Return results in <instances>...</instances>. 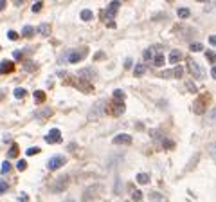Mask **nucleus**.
<instances>
[{"mask_svg":"<svg viewBox=\"0 0 216 202\" xmlns=\"http://www.w3.org/2000/svg\"><path fill=\"white\" fill-rule=\"evenodd\" d=\"M7 38H9V40H18V35H16L15 31H9V33H7Z\"/></svg>","mask_w":216,"mask_h":202,"instance_id":"obj_36","label":"nucleus"},{"mask_svg":"<svg viewBox=\"0 0 216 202\" xmlns=\"http://www.w3.org/2000/svg\"><path fill=\"white\" fill-rule=\"evenodd\" d=\"M162 144H164V148H167V150L175 148V143H173V141H169V139H164V143H162Z\"/></svg>","mask_w":216,"mask_h":202,"instance_id":"obj_29","label":"nucleus"},{"mask_svg":"<svg viewBox=\"0 0 216 202\" xmlns=\"http://www.w3.org/2000/svg\"><path fill=\"white\" fill-rule=\"evenodd\" d=\"M25 94H27L25 89H15V98H18V99L20 98H25Z\"/></svg>","mask_w":216,"mask_h":202,"instance_id":"obj_26","label":"nucleus"},{"mask_svg":"<svg viewBox=\"0 0 216 202\" xmlns=\"http://www.w3.org/2000/svg\"><path fill=\"white\" fill-rule=\"evenodd\" d=\"M113 144H132V136L128 134H119L113 137Z\"/></svg>","mask_w":216,"mask_h":202,"instance_id":"obj_6","label":"nucleus"},{"mask_svg":"<svg viewBox=\"0 0 216 202\" xmlns=\"http://www.w3.org/2000/svg\"><path fill=\"white\" fill-rule=\"evenodd\" d=\"M209 43H211V45H214V43H216V36H214V35L209 36Z\"/></svg>","mask_w":216,"mask_h":202,"instance_id":"obj_41","label":"nucleus"},{"mask_svg":"<svg viewBox=\"0 0 216 202\" xmlns=\"http://www.w3.org/2000/svg\"><path fill=\"white\" fill-rule=\"evenodd\" d=\"M15 58H16V60L24 58V52H20V51H15Z\"/></svg>","mask_w":216,"mask_h":202,"instance_id":"obj_42","label":"nucleus"},{"mask_svg":"<svg viewBox=\"0 0 216 202\" xmlns=\"http://www.w3.org/2000/svg\"><path fill=\"white\" fill-rule=\"evenodd\" d=\"M86 54H88V47H81V49H72V51H67V62H70V63H78L81 62Z\"/></svg>","mask_w":216,"mask_h":202,"instance_id":"obj_1","label":"nucleus"},{"mask_svg":"<svg viewBox=\"0 0 216 202\" xmlns=\"http://www.w3.org/2000/svg\"><path fill=\"white\" fill-rule=\"evenodd\" d=\"M119 5H121V2H117V0L110 2V5H108V9H106V16H108V20H110V22H112V18L115 16V13L119 11Z\"/></svg>","mask_w":216,"mask_h":202,"instance_id":"obj_5","label":"nucleus"},{"mask_svg":"<svg viewBox=\"0 0 216 202\" xmlns=\"http://www.w3.org/2000/svg\"><path fill=\"white\" fill-rule=\"evenodd\" d=\"M24 69H25V70H34L36 67L32 65V63H25V65H24Z\"/></svg>","mask_w":216,"mask_h":202,"instance_id":"obj_38","label":"nucleus"},{"mask_svg":"<svg viewBox=\"0 0 216 202\" xmlns=\"http://www.w3.org/2000/svg\"><path fill=\"white\" fill-rule=\"evenodd\" d=\"M113 98H115V101H123V99H124V92L121 90V89L113 90Z\"/></svg>","mask_w":216,"mask_h":202,"instance_id":"obj_22","label":"nucleus"},{"mask_svg":"<svg viewBox=\"0 0 216 202\" xmlns=\"http://www.w3.org/2000/svg\"><path fill=\"white\" fill-rule=\"evenodd\" d=\"M34 101H36V103H43V101H45V92L43 90H36L34 92Z\"/></svg>","mask_w":216,"mask_h":202,"instance_id":"obj_17","label":"nucleus"},{"mask_svg":"<svg viewBox=\"0 0 216 202\" xmlns=\"http://www.w3.org/2000/svg\"><path fill=\"white\" fill-rule=\"evenodd\" d=\"M11 171V164L7 163V161H4L2 163V173H9Z\"/></svg>","mask_w":216,"mask_h":202,"instance_id":"obj_27","label":"nucleus"},{"mask_svg":"<svg viewBox=\"0 0 216 202\" xmlns=\"http://www.w3.org/2000/svg\"><path fill=\"white\" fill-rule=\"evenodd\" d=\"M207 98L209 96L205 94V96H202V98L196 99V103H194V112H196V114H204V110H205V99Z\"/></svg>","mask_w":216,"mask_h":202,"instance_id":"obj_7","label":"nucleus"},{"mask_svg":"<svg viewBox=\"0 0 216 202\" xmlns=\"http://www.w3.org/2000/svg\"><path fill=\"white\" fill-rule=\"evenodd\" d=\"M124 112V103L123 101H113L112 103V114L113 116H121Z\"/></svg>","mask_w":216,"mask_h":202,"instance_id":"obj_8","label":"nucleus"},{"mask_svg":"<svg viewBox=\"0 0 216 202\" xmlns=\"http://www.w3.org/2000/svg\"><path fill=\"white\" fill-rule=\"evenodd\" d=\"M34 33H36V29H34V27H31V25H25V27L22 29V36L31 38V36H34Z\"/></svg>","mask_w":216,"mask_h":202,"instance_id":"obj_13","label":"nucleus"},{"mask_svg":"<svg viewBox=\"0 0 216 202\" xmlns=\"http://www.w3.org/2000/svg\"><path fill=\"white\" fill-rule=\"evenodd\" d=\"M7 157H9V159H15V157H18V146H16V144H13V146L9 148V153H7Z\"/></svg>","mask_w":216,"mask_h":202,"instance_id":"obj_20","label":"nucleus"},{"mask_svg":"<svg viewBox=\"0 0 216 202\" xmlns=\"http://www.w3.org/2000/svg\"><path fill=\"white\" fill-rule=\"evenodd\" d=\"M144 72H146V65H142V63L135 65V69H133V74H135V76H142Z\"/></svg>","mask_w":216,"mask_h":202,"instance_id":"obj_15","label":"nucleus"},{"mask_svg":"<svg viewBox=\"0 0 216 202\" xmlns=\"http://www.w3.org/2000/svg\"><path fill=\"white\" fill-rule=\"evenodd\" d=\"M51 114H52L51 108H45V110H42V112H38L36 116H38V117H45V116H51Z\"/></svg>","mask_w":216,"mask_h":202,"instance_id":"obj_30","label":"nucleus"},{"mask_svg":"<svg viewBox=\"0 0 216 202\" xmlns=\"http://www.w3.org/2000/svg\"><path fill=\"white\" fill-rule=\"evenodd\" d=\"M103 105H105V103H97V105H96V108H92L90 119H94V117H97V116H99V114H101V108H103Z\"/></svg>","mask_w":216,"mask_h":202,"instance_id":"obj_18","label":"nucleus"},{"mask_svg":"<svg viewBox=\"0 0 216 202\" xmlns=\"http://www.w3.org/2000/svg\"><path fill=\"white\" fill-rule=\"evenodd\" d=\"M5 4H7V2H5V0H0V11H4V7H5Z\"/></svg>","mask_w":216,"mask_h":202,"instance_id":"obj_44","label":"nucleus"},{"mask_svg":"<svg viewBox=\"0 0 216 202\" xmlns=\"http://www.w3.org/2000/svg\"><path fill=\"white\" fill-rule=\"evenodd\" d=\"M65 163H67V159H65L63 155H54V157L49 161V170H58V168H61Z\"/></svg>","mask_w":216,"mask_h":202,"instance_id":"obj_3","label":"nucleus"},{"mask_svg":"<svg viewBox=\"0 0 216 202\" xmlns=\"http://www.w3.org/2000/svg\"><path fill=\"white\" fill-rule=\"evenodd\" d=\"M189 49H191L193 52H200L202 49H204V45H202V43H198V42H196V43H191V47H189Z\"/></svg>","mask_w":216,"mask_h":202,"instance_id":"obj_25","label":"nucleus"},{"mask_svg":"<svg viewBox=\"0 0 216 202\" xmlns=\"http://www.w3.org/2000/svg\"><path fill=\"white\" fill-rule=\"evenodd\" d=\"M45 141H47V143H59V141H61V132H59L58 128H52L45 136Z\"/></svg>","mask_w":216,"mask_h":202,"instance_id":"obj_4","label":"nucleus"},{"mask_svg":"<svg viewBox=\"0 0 216 202\" xmlns=\"http://www.w3.org/2000/svg\"><path fill=\"white\" fill-rule=\"evenodd\" d=\"M105 58V52H97L96 56H94V60H103Z\"/></svg>","mask_w":216,"mask_h":202,"instance_id":"obj_40","label":"nucleus"},{"mask_svg":"<svg viewBox=\"0 0 216 202\" xmlns=\"http://www.w3.org/2000/svg\"><path fill=\"white\" fill-rule=\"evenodd\" d=\"M27 200H29V199H27V195H25V193L20 195V202H27Z\"/></svg>","mask_w":216,"mask_h":202,"instance_id":"obj_43","label":"nucleus"},{"mask_svg":"<svg viewBox=\"0 0 216 202\" xmlns=\"http://www.w3.org/2000/svg\"><path fill=\"white\" fill-rule=\"evenodd\" d=\"M189 15H191V11H189L187 7H182V9H178V16H180V18H187Z\"/></svg>","mask_w":216,"mask_h":202,"instance_id":"obj_23","label":"nucleus"},{"mask_svg":"<svg viewBox=\"0 0 216 202\" xmlns=\"http://www.w3.org/2000/svg\"><path fill=\"white\" fill-rule=\"evenodd\" d=\"M137 182H139V184H148V182H150V175L139 173V175H137Z\"/></svg>","mask_w":216,"mask_h":202,"instance_id":"obj_16","label":"nucleus"},{"mask_svg":"<svg viewBox=\"0 0 216 202\" xmlns=\"http://www.w3.org/2000/svg\"><path fill=\"white\" fill-rule=\"evenodd\" d=\"M5 191H7V184L4 180H0V193H5Z\"/></svg>","mask_w":216,"mask_h":202,"instance_id":"obj_35","label":"nucleus"},{"mask_svg":"<svg viewBox=\"0 0 216 202\" xmlns=\"http://www.w3.org/2000/svg\"><path fill=\"white\" fill-rule=\"evenodd\" d=\"M16 168H18L20 171H24L25 168H27V163H25V161H18V164H16Z\"/></svg>","mask_w":216,"mask_h":202,"instance_id":"obj_33","label":"nucleus"},{"mask_svg":"<svg viewBox=\"0 0 216 202\" xmlns=\"http://www.w3.org/2000/svg\"><path fill=\"white\" fill-rule=\"evenodd\" d=\"M40 9H42V2H36L34 5H32V13H38Z\"/></svg>","mask_w":216,"mask_h":202,"instance_id":"obj_37","label":"nucleus"},{"mask_svg":"<svg viewBox=\"0 0 216 202\" xmlns=\"http://www.w3.org/2000/svg\"><path fill=\"white\" fill-rule=\"evenodd\" d=\"M67 180H69V179H67V177H61V179H58L56 180V182H54V186H52V191H61L63 190V188L67 186Z\"/></svg>","mask_w":216,"mask_h":202,"instance_id":"obj_10","label":"nucleus"},{"mask_svg":"<svg viewBox=\"0 0 216 202\" xmlns=\"http://www.w3.org/2000/svg\"><path fill=\"white\" fill-rule=\"evenodd\" d=\"M27 155H34V153H40V148L36 146V148H27Z\"/></svg>","mask_w":216,"mask_h":202,"instance_id":"obj_32","label":"nucleus"},{"mask_svg":"<svg viewBox=\"0 0 216 202\" xmlns=\"http://www.w3.org/2000/svg\"><path fill=\"white\" fill-rule=\"evenodd\" d=\"M15 2H16V4H20V2H24V0H15Z\"/></svg>","mask_w":216,"mask_h":202,"instance_id":"obj_45","label":"nucleus"},{"mask_svg":"<svg viewBox=\"0 0 216 202\" xmlns=\"http://www.w3.org/2000/svg\"><path fill=\"white\" fill-rule=\"evenodd\" d=\"M79 79H83V78H96V70H94V69H81L79 72Z\"/></svg>","mask_w":216,"mask_h":202,"instance_id":"obj_12","label":"nucleus"},{"mask_svg":"<svg viewBox=\"0 0 216 202\" xmlns=\"http://www.w3.org/2000/svg\"><path fill=\"white\" fill-rule=\"evenodd\" d=\"M38 31H40V35H43V36H49V35H51V25H49V24H40Z\"/></svg>","mask_w":216,"mask_h":202,"instance_id":"obj_14","label":"nucleus"},{"mask_svg":"<svg viewBox=\"0 0 216 202\" xmlns=\"http://www.w3.org/2000/svg\"><path fill=\"white\" fill-rule=\"evenodd\" d=\"M133 200H135V202H140V200H142V193H140L139 190L133 191Z\"/></svg>","mask_w":216,"mask_h":202,"instance_id":"obj_31","label":"nucleus"},{"mask_svg":"<svg viewBox=\"0 0 216 202\" xmlns=\"http://www.w3.org/2000/svg\"><path fill=\"white\" fill-rule=\"evenodd\" d=\"M187 67H189V70H191V74L196 79H202L204 78V70H202V67L194 62V60H187Z\"/></svg>","mask_w":216,"mask_h":202,"instance_id":"obj_2","label":"nucleus"},{"mask_svg":"<svg viewBox=\"0 0 216 202\" xmlns=\"http://www.w3.org/2000/svg\"><path fill=\"white\" fill-rule=\"evenodd\" d=\"M182 60V52L178 51V49H173L171 52H169V63H173V65H177L178 62Z\"/></svg>","mask_w":216,"mask_h":202,"instance_id":"obj_9","label":"nucleus"},{"mask_svg":"<svg viewBox=\"0 0 216 202\" xmlns=\"http://www.w3.org/2000/svg\"><path fill=\"white\" fill-rule=\"evenodd\" d=\"M92 11H88V9H83L81 11V20H85V22H88V20H92Z\"/></svg>","mask_w":216,"mask_h":202,"instance_id":"obj_19","label":"nucleus"},{"mask_svg":"<svg viewBox=\"0 0 216 202\" xmlns=\"http://www.w3.org/2000/svg\"><path fill=\"white\" fill-rule=\"evenodd\" d=\"M205 56H207V60H209L211 63H214V52H213V51H207V52H205Z\"/></svg>","mask_w":216,"mask_h":202,"instance_id":"obj_34","label":"nucleus"},{"mask_svg":"<svg viewBox=\"0 0 216 202\" xmlns=\"http://www.w3.org/2000/svg\"><path fill=\"white\" fill-rule=\"evenodd\" d=\"M175 78H182V74H184V69H182V67H177V69H175V72H171Z\"/></svg>","mask_w":216,"mask_h":202,"instance_id":"obj_28","label":"nucleus"},{"mask_svg":"<svg viewBox=\"0 0 216 202\" xmlns=\"http://www.w3.org/2000/svg\"><path fill=\"white\" fill-rule=\"evenodd\" d=\"M153 56H155L153 49H146V51H144V60H146V62H150V60H153Z\"/></svg>","mask_w":216,"mask_h":202,"instance_id":"obj_24","label":"nucleus"},{"mask_svg":"<svg viewBox=\"0 0 216 202\" xmlns=\"http://www.w3.org/2000/svg\"><path fill=\"white\" fill-rule=\"evenodd\" d=\"M196 2H205V0H196Z\"/></svg>","mask_w":216,"mask_h":202,"instance_id":"obj_46","label":"nucleus"},{"mask_svg":"<svg viewBox=\"0 0 216 202\" xmlns=\"http://www.w3.org/2000/svg\"><path fill=\"white\" fill-rule=\"evenodd\" d=\"M13 69H15L13 62H7V60H4V62L0 63V74H4V72H13Z\"/></svg>","mask_w":216,"mask_h":202,"instance_id":"obj_11","label":"nucleus"},{"mask_svg":"<svg viewBox=\"0 0 216 202\" xmlns=\"http://www.w3.org/2000/svg\"><path fill=\"white\" fill-rule=\"evenodd\" d=\"M150 134H151L155 139H160V132H159V130H153V132H150Z\"/></svg>","mask_w":216,"mask_h":202,"instance_id":"obj_39","label":"nucleus"},{"mask_svg":"<svg viewBox=\"0 0 216 202\" xmlns=\"http://www.w3.org/2000/svg\"><path fill=\"white\" fill-rule=\"evenodd\" d=\"M164 62H166V60H164V56H162V54L153 56V63L157 65V67H162V65H164Z\"/></svg>","mask_w":216,"mask_h":202,"instance_id":"obj_21","label":"nucleus"}]
</instances>
